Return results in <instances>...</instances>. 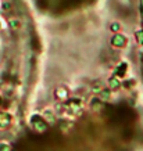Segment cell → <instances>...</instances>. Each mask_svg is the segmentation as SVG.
<instances>
[{"mask_svg": "<svg viewBox=\"0 0 143 151\" xmlns=\"http://www.w3.org/2000/svg\"><path fill=\"white\" fill-rule=\"evenodd\" d=\"M32 124H33V128L36 129L38 132H45L47 129V124L40 118V116H33Z\"/></svg>", "mask_w": 143, "mask_h": 151, "instance_id": "cell-1", "label": "cell"}, {"mask_svg": "<svg viewBox=\"0 0 143 151\" xmlns=\"http://www.w3.org/2000/svg\"><path fill=\"white\" fill-rule=\"evenodd\" d=\"M10 125V115L6 114V112H0V126H9Z\"/></svg>", "mask_w": 143, "mask_h": 151, "instance_id": "cell-2", "label": "cell"}, {"mask_svg": "<svg viewBox=\"0 0 143 151\" xmlns=\"http://www.w3.org/2000/svg\"><path fill=\"white\" fill-rule=\"evenodd\" d=\"M124 43H125V40L120 36V35L114 36V39H113V45H116V46H121V45H124Z\"/></svg>", "mask_w": 143, "mask_h": 151, "instance_id": "cell-3", "label": "cell"}, {"mask_svg": "<svg viewBox=\"0 0 143 151\" xmlns=\"http://www.w3.org/2000/svg\"><path fill=\"white\" fill-rule=\"evenodd\" d=\"M9 146L7 144H0V151H9Z\"/></svg>", "mask_w": 143, "mask_h": 151, "instance_id": "cell-4", "label": "cell"}]
</instances>
